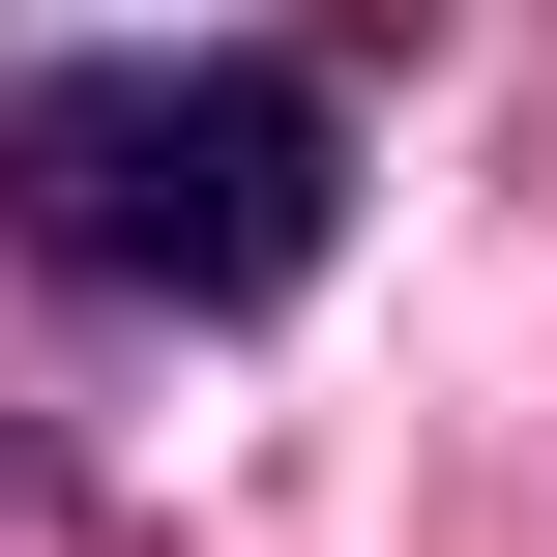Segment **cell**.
<instances>
[{
	"instance_id": "1",
	"label": "cell",
	"mask_w": 557,
	"mask_h": 557,
	"mask_svg": "<svg viewBox=\"0 0 557 557\" xmlns=\"http://www.w3.org/2000/svg\"><path fill=\"white\" fill-rule=\"evenodd\" d=\"M0 235L117 323H235L352 235V88L264 59V29H176V59H59L0 88Z\"/></svg>"
}]
</instances>
